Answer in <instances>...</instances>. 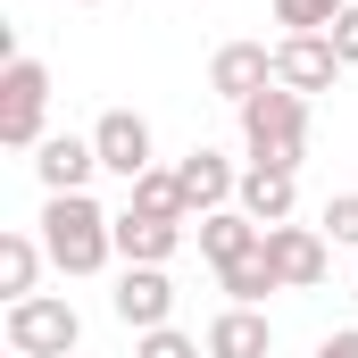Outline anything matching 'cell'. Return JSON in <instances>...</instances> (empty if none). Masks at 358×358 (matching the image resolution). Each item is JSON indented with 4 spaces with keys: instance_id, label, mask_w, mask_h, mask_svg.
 Masks as SVG:
<instances>
[{
    "instance_id": "obj_5",
    "label": "cell",
    "mask_w": 358,
    "mask_h": 358,
    "mask_svg": "<svg viewBox=\"0 0 358 358\" xmlns=\"http://www.w3.org/2000/svg\"><path fill=\"white\" fill-rule=\"evenodd\" d=\"M92 150H100L108 176H125V183H142L150 167H159V142H150V117H142V108H100Z\"/></svg>"
},
{
    "instance_id": "obj_1",
    "label": "cell",
    "mask_w": 358,
    "mask_h": 358,
    "mask_svg": "<svg viewBox=\"0 0 358 358\" xmlns=\"http://www.w3.org/2000/svg\"><path fill=\"white\" fill-rule=\"evenodd\" d=\"M42 250L59 275H100L117 259V217L92 192H42Z\"/></svg>"
},
{
    "instance_id": "obj_19",
    "label": "cell",
    "mask_w": 358,
    "mask_h": 358,
    "mask_svg": "<svg viewBox=\"0 0 358 358\" xmlns=\"http://www.w3.org/2000/svg\"><path fill=\"white\" fill-rule=\"evenodd\" d=\"M342 8H350V0H275V25H283V34H325Z\"/></svg>"
},
{
    "instance_id": "obj_15",
    "label": "cell",
    "mask_w": 358,
    "mask_h": 358,
    "mask_svg": "<svg viewBox=\"0 0 358 358\" xmlns=\"http://www.w3.org/2000/svg\"><path fill=\"white\" fill-rule=\"evenodd\" d=\"M259 242H267V225H259V217H242V208H217V217H200V259H208V267L259 259Z\"/></svg>"
},
{
    "instance_id": "obj_12",
    "label": "cell",
    "mask_w": 358,
    "mask_h": 358,
    "mask_svg": "<svg viewBox=\"0 0 358 358\" xmlns=\"http://www.w3.org/2000/svg\"><path fill=\"white\" fill-rule=\"evenodd\" d=\"M176 250H183L176 217H150V208H125V217H117V259H125V267H167Z\"/></svg>"
},
{
    "instance_id": "obj_10",
    "label": "cell",
    "mask_w": 358,
    "mask_h": 358,
    "mask_svg": "<svg viewBox=\"0 0 358 358\" xmlns=\"http://www.w3.org/2000/svg\"><path fill=\"white\" fill-rule=\"evenodd\" d=\"M183 200H192V217H217V208H234V192H242V176H234V159H225V150H208V142H200V150H183Z\"/></svg>"
},
{
    "instance_id": "obj_4",
    "label": "cell",
    "mask_w": 358,
    "mask_h": 358,
    "mask_svg": "<svg viewBox=\"0 0 358 358\" xmlns=\"http://www.w3.org/2000/svg\"><path fill=\"white\" fill-rule=\"evenodd\" d=\"M42 117H50V67L42 59H8L0 67V142L8 150H42L50 142Z\"/></svg>"
},
{
    "instance_id": "obj_23",
    "label": "cell",
    "mask_w": 358,
    "mask_h": 358,
    "mask_svg": "<svg viewBox=\"0 0 358 358\" xmlns=\"http://www.w3.org/2000/svg\"><path fill=\"white\" fill-rule=\"evenodd\" d=\"M317 358H358V325H350V334H325V342H317Z\"/></svg>"
},
{
    "instance_id": "obj_26",
    "label": "cell",
    "mask_w": 358,
    "mask_h": 358,
    "mask_svg": "<svg viewBox=\"0 0 358 358\" xmlns=\"http://www.w3.org/2000/svg\"><path fill=\"white\" fill-rule=\"evenodd\" d=\"M350 292H358V283H350Z\"/></svg>"
},
{
    "instance_id": "obj_8",
    "label": "cell",
    "mask_w": 358,
    "mask_h": 358,
    "mask_svg": "<svg viewBox=\"0 0 358 358\" xmlns=\"http://www.w3.org/2000/svg\"><path fill=\"white\" fill-rule=\"evenodd\" d=\"M334 76H342V50L325 34H283L275 42V84L283 92H334Z\"/></svg>"
},
{
    "instance_id": "obj_24",
    "label": "cell",
    "mask_w": 358,
    "mask_h": 358,
    "mask_svg": "<svg viewBox=\"0 0 358 358\" xmlns=\"http://www.w3.org/2000/svg\"><path fill=\"white\" fill-rule=\"evenodd\" d=\"M84 8H100V0H84Z\"/></svg>"
},
{
    "instance_id": "obj_16",
    "label": "cell",
    "mask_w": 358,
    "mask_h": 358,
    "mask_svg": "<svg viewBox=\"0 0 358 358\" xmlns=\"http://www.w3.org/2000/svg\"><path fill=\"white\" fill-rule=\"evenodd\" d=\"M42 234H0V300H34V283H42Z\"/></svg>"
},
{
    "instance_id": "obj_22",
    "label": "cell",
    "mask_w": 358,
    "mask_h": 358,
    "mask_svg": "<svg viewBox=\"0 0 358 358\" xmlns=\"http://www.w3.org/2000/svg\"><path fill=\"white\" fill-rule=\"evenodd\" d=\"M325 42L342 50V67H358V0L342 8V17H334V25H325Z\"/></svg>"
},
{
    "instance_id": "obj_9",
    "label": "cell",
    "mask_w": 358,
    "mask_h": 358,
    "mask_svg": "<svg viewBox=\"0 0 358 358\" xmlns=\"http://www.w3.org/2000/svg\"><path fill=\"white\" fill-rule=\"evenodd\" d=\"M275 84V50L267 42H217V59H208V92L217 100H250V92H267Z\"/></svg>"
},
{
    "instance_id": "obj_2",
    "label": "cell",
    "mask_w": 358,
    "mask_h": 358,
    "mask_svg": "<svg viewBox=\"0 0 358 358\" xmlns=\"http://www.w3.org/2000/svg\"><path fill=\"white\" fill-rule=\"evenodd\" d=\"M234 117H242L250 167H292V176H300V159H308V92L267 84V92H250Z\"/></svg>"
},
{
    "instance_id": "obj_6",
    "label": "cell",
    "mask_w": 358,
    "mask_h": 358,
    "mask_svg": "<svg viewBox=\"0 0 358 358\" xmlns=\"http://www.w3.org/2000/svg\"><path fill=\"white\" fill-rule=\"evenodd\" d=\"M267 267L283 292H317L325 267H334V242H325V225H267Z\"/></svg>"
},
{
    "instance_id": "obj_25",
    "label": "cell",
    "mask_w": 358,
    "mask_h": 358,
    "mask_svg": "<svg viewBox=\"0 0 358 358\" xmlns=\"http://www.w3.org/2000/svg\"><path fill=\"white\" fill-rule=\"evenodd\" d=\"M8 358H17V350H8Z\"/></svg>"
},
{
    "instance_id": "obj_11",
    "label": "cell",
    "mask_w": 358,
    "mask_h": 358,
    "mask_svg": "<svg viewBox=\"0 0 358 358\" xmlns=\"http://www.w3.org/2000/svg\"><path fill=\"white\" fill-rule=\"evenodd\" d=\"M200 342H208V358H275V325H267V308H234L225 300Z\"/></svg>"
},
{
    "instance_id": "obj_7",
    "label": "cell",
    "mask_w": 358,
    "mask_h": 358,
    "mask_svg": "<svg viewBox=\"0 0 358 358\" xmlns=\"http://www.w3.org/2000/svg\"><path fill=\"white\" fill-rule=\"evenodd\" d=\"M108 308H117V325H134V334L176 325V283H167V267H125L117 292H108Z\"/></svg>"
},
{
    "instance_id": "obj_21",
    "label": "cell",
    "mask_w": 358,
    "mask_h": 358,
    "mask_svg": "<svg viewBox=\"0 0 358 358\" xmlns=\"http://www.w3.org/2000/svg\"><path fill=\"white\" fill-rule=\"evenodd\" d=\"M325 242H334V250L358 242V192H334V200H325Z\"/></svg>"
},
{
    "instance_id": "obj_18",
    "label": "cell",
    "mask_w": 358,
    "mask_h": 358,
    "mask_svg": "<svg viewBox=\"0 0 358 358\" xmlns=\"http://www.w3.org/2000/svg\"><path fill=\"white\" fill-rule=\"evenodd\" d=\"M217 283H225V300H234V308H259L267 292H283V283H275V267H267V242H259V259H234V267H217Z\"/></svg>"
},
{
    "instance_id": "obj_17",
    "label": "cell",
    "mask_w": 358,
    "mask_h": 358,
    "mask_svg": "<svg viewBox=\"0 0 358 358\" xmlns=\"http://www.w3.org/2000/svg\"><path fill=\"white\" fill-rule=\"evenodd\" d=\"M125 192H134L125 208H150V217H176V225H192V200H183V176H176V167H150V176L125 183Z\"/></svg>"
},
{
    "instance_id": "obj_14",
    "label": "cell",
    "mask_w": 358,
    "mask_h": 358,
    "mask_svg": "<svg viewBox=\"0 0 358 358\" xmlns=\"http://www.w3.org/2000/svg\"><path fill=\"white\" fill-rule=\"evenodd\" d=\"M234 208L259 217V225H292V208H300V176H292V167H242Z\"/></svg>"
},
{
    "instance_id": "obj_20",
    "label": "cell",
    "mask_w": 358,
    "mask_h": 358,
    "mask_svg": "<svg viewBox=\"0 0 358 358\" xmlns=\"http://www.w3.org/2000/svg\"><path fill=\"white\" fill-rule=\"evenodd\" d=\"M208 342H192L183 325H159V334H134V358H200Z\"/></svg>"
},
{
    "instance_id": "obj_3",
    "label": "cell",
    "mask_w": 358,
    "mask_h": 358,
    "mask_svg": "<svg viewBox=\"0 0 358 358\" xmlns=\"http://www.w3.org/2000/svg\"><path fill=\"white\" fill-rule=\"evenodd\" d=\"M0 334H8V350H17V358H76V342H84V317H76V300L34 292V300H8Z\"/></svg>"
},
{
    "instance_id": "obj_13",
    "label": "cell",
    "mask_w": 358,
    "mask_h": 358,
    "mask_svg": "<svg viewBox=\"0 0 358 358\" xmlns=\"http://www.w3.org/2000/svg\"><path fill=\"white\" fill-rule=\"evenodd\" d=\"M34 176H42V192H84V183L100 176L92 134H50V142L34 150Z\"/></svg>"
}]
</instances>
